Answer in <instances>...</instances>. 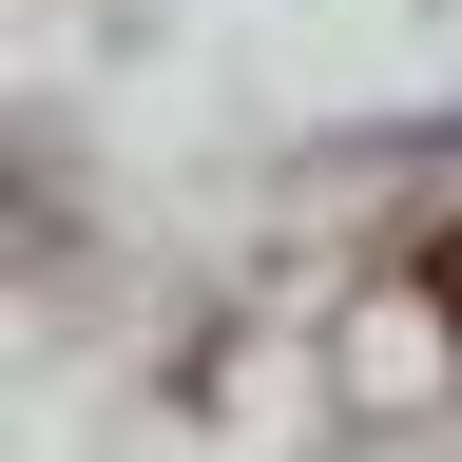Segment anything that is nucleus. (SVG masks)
Wrapping results in <instances>:
<instances>
[{
  "label": "nucleus",
  "mask_w": 462,
  "mask_h": 462,
  "mask_svg": "<svg viewBox=\"0 0 462 462\" xmlns=\"http://www.w3.org/2000/svg\"><path fill=\"white\" fill-rule=\"evenodd\" d=\"M424 309H443V346H462V212L424 231Z\"/></svg>",
  "instance_id": "obj_1"
}]
</instances>
